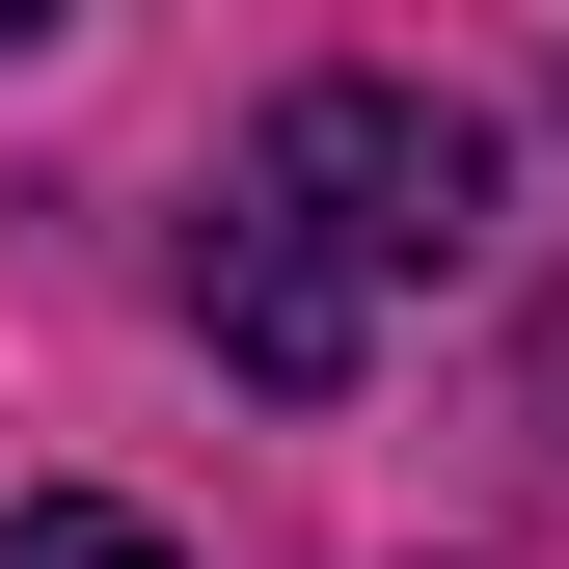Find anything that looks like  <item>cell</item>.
<instances>
[{
	"instance_id": "obj_3",
	"label": "cell",
	"mask_w": 569,
	"mask_h": 569,
	"mask_svg": "<svg viewBox=\"0 0 569 569\" xmlns=\"http://www.w3.org/2000/svg\"><path fill=\"white\" fill-rule=\"evenodd\" d=\"M0 569H190L163 516H109V488H28V516H0Z\"/></svg>"
},
{
	"instance_id": "obj_1",
	"label": "cell",
	"mask_w": 569,
	"mask_h": 569,
	"mask_svg": "<svg viewBox=\"0 0 569 569\" xmlns=\"http://www.w3.org/2000/svg\"><path fill=\"white\" fill-rule=\"evenodd\" d=\"M488 190H516V163H488V109H435V82H299V109L244 136V218H271V244H326L352 299L488 271Z\"/></svg>"
},
{
	"instance_id": "obj_2",
	"label": "cell",
	"mask_w": 569,
	"mask_h": 569,
	"mask_svg": "<svg viewBox=\"0 0 569 569\" xmlns=\"http://www.w3.org/2000/svg\"><path fill=\"white\" fill-rule=\"evenodd\" d=\"M190 326H218V352H244V380H271V407H326V380H352V352H380V299H352V271H326V244H271V218H244V190H218V218H190Z\"/></svg>"
},
{
	"instance_id": "obj_4",
	"label": "cell",
	"mask_w": 569,
	"mask_h": 569,
	"mask_svg": "<svg viewBox=\"0 0 569 569\" xmlns=\"http://www.w3.org/2000/svg\"><path fill=\"white\" fill-rule=\"evenodd\" d=\"M28 28H54V0H0V54H28Z\"/></svg>"
}]
</instances>
